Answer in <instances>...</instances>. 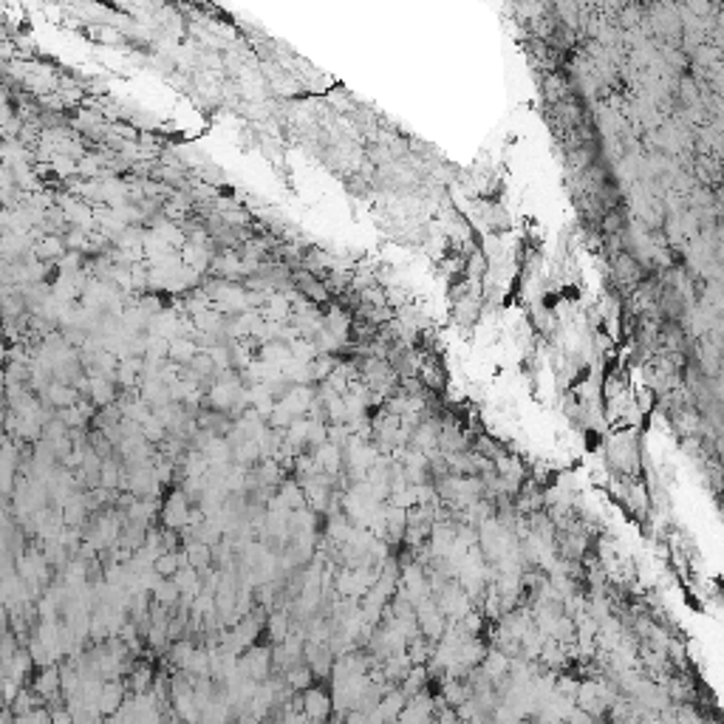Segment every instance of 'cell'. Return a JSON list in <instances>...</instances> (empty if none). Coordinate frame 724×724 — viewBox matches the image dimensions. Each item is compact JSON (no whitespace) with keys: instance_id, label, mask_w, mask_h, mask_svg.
Listing matches in <instances>:
<instances>
[{"instance_id":"cell-1","label":"cell","mask_w":724,"mask_h":724,"mask_svg":"<svg viewBox=\"0 0 724 724\" xmlns=\"http://www.w3.org/2000/svg\"><path fill=\"white\" fill-rule=\"evenodd\" d=\"M158 515H161V526H170V529H184L187 520H189V498L178 489H173V495L167 501H161L158 506Z\"/></svg>"},{"instance_id":"cell-2","label":"cell","mask_w":724,"mask_h":724,"mask_svg":"<svg viewBox=\"0 0 724 724\" xmlns=\"http://www.w3.org/2000/svg\"><path fill=\"white\" fill-rule=\"evenodd\" d=\"M300 704H303V713L308 721H322L331 716V699L322 687L308 684L305 690H300Z\"/></svg>"},{"instance_id":"cell-3","label":"cell","mask_w":724,"mask_h":724,"mask_svg":"<svg viewBox=\"0 0 724 724\" xmlns=\"http://www.w3.org/2000/svg\"><path fill=\"white\" fill-rule=\"evenodd\" d=\"M124 696H127V687H124V682H119V679H105V684H102V693H99V699H96V707H99L102 718H110V716H113V713L122 707Z\"/></svg>"},{"instance_id":"cell-4","label":"cell","mask_w":724,"mask_h":724,"mask_svg":"<svg viewBox=\"0 0 724 724\" xmlns=\"http://www.w3.org/2000/svg\"><path fill=\"white\" fill-rule=\"evenodd\" d=\"M31 690H34L42 701H45V699H59V667H57L54 662L42 665V667H40V673L34 676Z\"/></svg>"},{"instance_id":"cell-5","label":"cell","mask_w":724,"mask_h":724,"mask_svg":"<svg viewBox=\"0 0 724 724\" xmlns=\"http://www.w3.org/2000/svg\"><path fill=\"white\" fill-rule=\"evenodd\" d=\"M181 551H184L187 563H189L192 568H198V571H204V568L212 566V546L204 543V540H187Z\"/></svg>"},{"instance_id":"cell-6","label":"cell","mask_w":724,"mask_h":724,"mask_svg":"<svg viewBox=\"0 0 724 724\" xmlns=\"http://www.w3.org/2000/svg\"><path fill=\"white\" fill-rule=\"evenodd\" d=\"M150 597H153L156 602H161V605L173 608V605L181 600V591H178V585H175V580H173V577H158V583L150 588Z\"/></svg>"},{"instance_id":"cell-7","label":"cell","mask_w":724,"mask_h":724,"mask_svg":"<svg viewBox=\"0 0 724 724\" xmlns=\"http://www.w3.org/2000/svg\"><path fill=\"white\" fill-rule=\"evenodd\" d=\"M266 634H269V639H272V645L274 642H283L286 639V634H288V625H291V614L288 611H272L269 617H266Z\"/></svg>"},{"instance_id":"cell-8","label":"cell","mask_w":724,"mask_h":724,"mask_svg":"<svg viewBox=\"0 0 724 724\" xmlns=\"http://www.w3.org/2000/svg\"><path fill=\"white\" fill-rule=\"evenodd\" d=\"M195 351H198V345H195L192 339H181V337H178V339H170V342H167V359L178 362V365H187Z\"/></svg>"},{"instance_id":"cell-9","label":"cell","mask_w":724,"mask_h":724,"mask_svg":"<svg viewBox=\"0 0 724 724\" xmlns=\"http://www.w3.org/2000/svg\"><path fill=\"white\" fill-rule=\"evenodd\" d=\"M48 716H51V721H54V724H71V721H74V716H71V710H68V707H51V710H48Z\"/></svg>"}]
</instances>
